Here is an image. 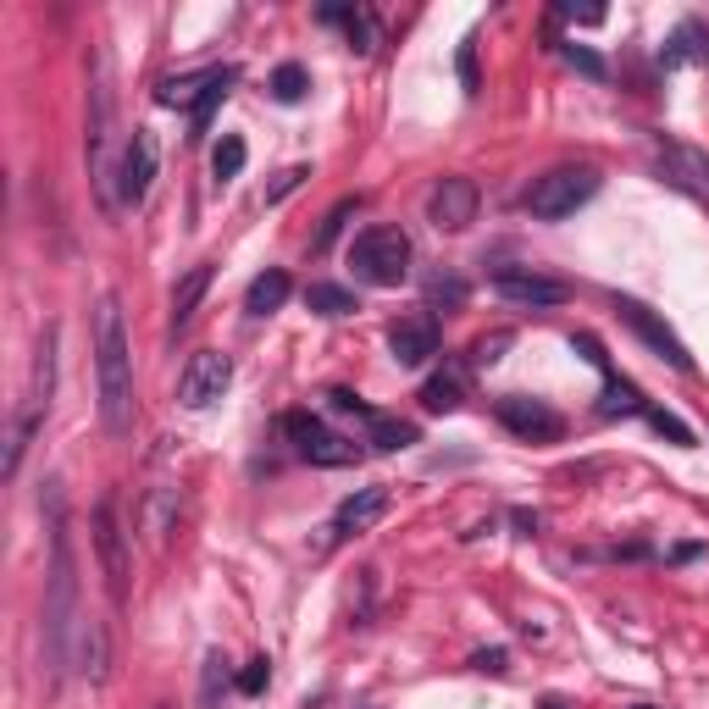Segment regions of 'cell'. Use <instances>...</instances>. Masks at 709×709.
Here are the masks:
<instances>
[{"instance_id":"cell-1","label":"cell","mask_w":709,"mask_h":709,"mask_svg":"<svg viewBox=\"0 0 709 709\" xmlns=\"http://www.w3.org/2000/svg\"><path fill=\"white\" fill-rule=\"evenodd\" d=\"M45 671L50 682L67 676L73 665V621H78V554H73V516L61 482H45Z\"/></svg>"},{"instance_id":"cell-2","label":"cell","mask_w":709,"mask_h":709,"mask_svg":"<svg viewBox=\"0 0 709 709\" xmlns=\"http://www.w3.org/2000/svg\"><path fill=\"white\" fill-rule=\"evenodd\" d=\"M95 383H100V427L111 438L133 433V349L122 327L117 294L95 305Z\"/></svg>"},{"instance_id":"cell-3","label":"cell","mask_w":709,"mask_h":709,"mask_svg":"<svg viewBox=\"0 0 709 709\" xmlns=\"http://www.w3.org/2000/svg\"><path fill=\"white\" fill-rule=\"evenodd\" d=\"M349 266L361 283L372 289H399L410 277V239L405 228H366L361 239L349 244Z\"/></svg>"},{"instance_id":"cell-4","label":"cell","mask_w":709,"mask_h":709,"mask_svg":"<svg viewBox=\"0 0 709 709\" xmlns=\"http://www.w3.org/2000/svg\"><path fill=\"white\" fill-rule=\"evenodd\" d=\"M593 194H599V172L593 167H554V172H543V178L532 183L527 211L538 222H560V217H571L577 205H588Z\"/></svg>"},{"instance_id":"cell-5","label":"cell","mask_w":709,"mask_h":709,"mask_svg":"<svg viewBox=\"0 0 709 709\" xmlns=\"http://www.w3.org/2000/svg\"><path fill=\"white\" fill-rule=\"evenodd\" d=\"M95 549H100V571H106L111 604H128V527H122V499L117 493H100L95 505Z\"/></svg>"},{"instance_id":"cell-6","label":"cell","mask_w":709,"mask_h":709,"mask_svg":"<svg viewBox=\"0 0 709 709\" xmlns=\"http://www.w3.org/2000/svg\"><path fill=\"white\" fill-rule=\"evenodd\" d=\"M283 433H289V444L300 449L311 466H333L338 471V466H355V460H361V449L349 444V438H338L333 427H322L311 410H289V416H283Z\"/></svg>"},{"instance_id":"cell-7","label":"cell","mask_w":709,"mask_h":709,"mask_svg":"<svg viewBox=\"0 0 709 709\" xmlns=\"http://www.w3.org/2000/svg\"><path fill=\"white\" fill-rule=\"evenodd\" d=\"M649 161H654V172H660L671 189H687V194H698V200H709V156H704V150L654 133V139H649Z\"/></svg>"},{"instance_id":"cell-8","label":"cell","mask_w":709,"mask_h":709,"mask_svg":"<svg viewBox=\"0 0 709 709\" xmlns=\"http://www.w3.org/2000/svg\"><path fill=\"white\" fill-rule=\"evenodd\" d=\"M493 416H499V427H510V433L527 438V444H554V438H565V416H560V410L543 405V399H527V394L493 399Z\"/></svg>"},{"instance_id":"cell-9","label":"cell","mask_w":709,"mask_h":709,"mask_svg":"<svg viewBox=\"0 0 709 709\" xmlns=\"http://www.w3.org/2000/svg\"><path fill=\"white\" fill-rule=\"evenodd\" d=\"M161 172V145L150 128H133V139L122 145V161H117V200L122 205H139L150 194V183H156Z\"/></svg>"},{"instance_id":"cell-10","label":"cell","mask_w":709,"mask_h":709,"mask_svg":"<svg viewBox=\"0 0 709 709\" xmlns=\"http://www.w3.org/2000/svg\"><path fill=\"white\" fill-rule=\"evenodd\" d=\"M228 383H233V361L217 355V349H200V355H189V366H183V377H178V399L189 410H205L228 394Z\"/></svg>"},{"instance_id":"cell-11","label":"cell","mask_w":709,"mask_h":709,"mask_svg":"<svg viewBox=\"0 0 709 709\" xmlns=\"http://www.w3.org/2000/svg\"><path fill=\"white\" fill-rule=\"evenodd\" d=\"M493 294L510 300V305H521V311H554V305L571 300V289H565L560 277H538V272H527V266L493 272Z\"/></svg>"},{"instance_id":"cell-12","label":"cell","mask_w":709,"mask_h":709,"mask_svg":"<svg viewBox=\"0 0 709 709\" xmlns=\"http://www.w3.org/2000/svg\"><path fill=\"white\" fill-rule=\"evenodd\" d=\"M615 311H621V322L632 327V333L643 338V344H649L654 355H665V361H671L676 372H693V355H687V344H682V338H676L671 327H665V322H660V316H654L643 300H632V294H615Z\"/></svg>"},{"instance_id":"cell-13","label":"cell","mask_w":709,"mask_h":709,"mask_svg":"<svg viewBox=\"0 0 709 709\" xmlns=\"http://www.w3.org/2000/svg\"><path fill=\"white\" fill-rule=\"evenodd\" d=\"M106 145H111V78H106V56H95V84H89V178L111 194Z\"/></svg>"},{"instance_id":"cell-14","label":"cell","mask_w":709,"mask_h":709,"mask_svg":"<svg viewBox=\"0 0 709 709\" xmlns=\"http://www.w3.org/2000/svg\"><path fill=\"white\" fill-rule=\"evenodd\" d=\"M427 217L438 233H466L477 222V183L471 178H438L427 194Z\"/></svg>"},{"instance_id":"cell-15","label":"cell","mask_w":709,"mask_h":709,"mask_svg":"<svg viewBox=\"0 0 709 709\" xmlns=\"http://www.w3.org/2000/svg\"><path fill=\"white\" fill-rule=\"evenodd\" d=\"M438 344H444V333H438V316L433 311L399 316V322L388 327V349H394L399 366H427L438 355Z\"/></svg>"},{"instance_id":"cell-16","label":"cell","mask_w":709,"mask_h":709,"mask_svg":"<svg viewBox=\"0 0 709 709\" xmlns=\"http://www.w3.org/2000/svg\"><path fill=\"white\" fill-rule=\"evenodd\" d=\"M50 394H56V327H45V333H39L34 377H28V394H23V416L45 421L50 416Z\"/></svg>"},{"instance_id":"cell-17","label":"cell","mask_w":709,"mask_h":709,"mask_svg":"<svg viewBox=\"0 0 709 709\" xmlns=\"http://www.w3.org/2000/svg\"><path fill=\"white\" fill-rule=\"evenodd\" d=\"M383 516H388V488H361V493H349L344 505L333 510V532H338V538H349V532L377 527Z\"/></svg>"},{"instance_id":"cell-18","label":"cell","mask_w":709,"mask_h":709,"mask_svg":"<svg viewBox=\"0 0 709 709\" xmlns=\"http://www.w3.org/2000/svg\"><path fill=\"white\" fill-rule=\"evenodd\" d=\"M322 23H338V28H344L355 56H372V50H377V17L366 12V6H349V0L338 6V0H333V6H322Z\"/></svg>"},{"instance_id":"cell-19","label":"cell","mask_w":709,"mask_h":709,"mask_svg":"<svg viewBox=\"0 0 709 709\" xmlns=\"http://www.w3.org/2000/svg\"><path fill=\"white\" fill-rule=\"evenodd\" d=\"M289 294H294L289 272H283V266H266V272L250 283V294H244V311H250V316H272Z\"/></svg>"},{"instance_id":"cell-20","label":"cell","mask_w":709,"mask_h":709,"mask_svg":"<svg viewBox=\"0 0 709 709\" xmlns=\"http://www.w3.org/2000/svg\"><path fill=\"white\" fill-rule=\"evenodd\" d=\"M78 649H84V676H89V682H106V676H111V637H106V621H95V615H89V621L78 626Z\"/></svg>"},{"instance_id":"cell-21","label":"cell","mask_w":709,"mask_h":709,"mask_svg":"<svg viewBox=\"0 0 709 709\" xmlns=\"http://www.w3.org/2000/svg\"><path fill=\"white\" fill-rule=\"evenodd\" d=\"M460 399H466L460 366H444V372H433L427 383H421V405L433 410V416H449V410H460Z\"/></svg>"},{"instance_id":"cell-22","label":"cell","mask_w":709,"mask_h":709,"mask_svg":"<svg viewBox=\"0 0 709 709\" xmlns=\"http://www.w3.org/2000/svg\"><path fill=\"white\" fill-rule=\"evenodd\" d=\"M660 61H665V67H676V61H709V23L687 17V23L671 34V45L660 50Z\"/></svg>"},{"instance_id":"cell-23","label":"cell","mask_w":709,"mask_h":709,"mask_svg":"<svg viewBox=\"0 0 709 709\" xmlns=\"http://www.w3.org/2000/svg\"><path fill=\"white\" fill-rule=\"evenodd\" d=\"M205 289H211V266L200 261V266H189V277L172 289V327H189V322H194V311H200Z\"/></svg>"},{"instance_id":"cell-24","label":"cell","mask_w":709,"mask_h":709,"mask_svg":"<svg viewBox=\"0 0 709 709\" xmlns=\"http://www.w3.org/2000/svg\"><path fill=\"white\" fill-rule=\"evenodd\" d=\"M416 438H421L416 421H399V416H372L366 421V444L383 449V455H399V449H410Z\"/></svg>"},{"instance_id":"cell-25","label":"cell","mask_w":709,"mask_h":709,"mask_svg":"<svg viewBox=\"0 0 709 709\" xmlns=\"http://www.w3.org/2000/svg\"><path fill=\"white\" fill-rule=\"evenodd\" d=\"M233 84H239V67H217V73H211L205 95L194 100V111H189V117H194V139H200V133L211 128V117H217V106L228 100V89H233Z\"/></svg>"},{"instance_id":"cell-26","label":"cell","mask_w":709,"mask_h":709,"mask_svg":"<svg viewBox=\"0 0 709 709\" xmlns=\"http://www.w3.org/2000/svg\"><path fill=\"white\" fill-rule=\"evenodd\" d=\"M211 73H217V67H200V73H183V78H161L156 100H161V106H183V111H194V100L205 95Z\"/></svg>"},{"instance_id":"cell-27","label":"cell","mask_w":709,"mask_h":709,"mask_svg":"<svg viewBox=\"0 0 709 709\" xmlns=\"http://www.w3.org/2000/svg\"><path fill=\"white\" fill-rule=\"evenodd\" d=\"M266 89H272V100H283V106H300V100L311 95V73H305L300 61H283Z\"/></svg>"},{"instance_id":"cell-28","label":"cell","mask_w":709,"mask_h":709,"mask_svg":"<svg viewBox=\"0 0 709 709\" xmlns=\"http://www.w3.org/2000/svg\"><path fill=\"white\" fill-rule=\"evenodd\" d=\"M244 161H250V145H244L239 133H222V145L211 150V172H217V183H233L244 172Z\"/></svg>"},{"instance_id":"cell-29","label":"cell","mask_w":709,"mask_h":709,"mask_svg":"<svg viewBox=\"0 0 709 709\" xmlns=\"http://www.w3.org/2000/svg\"><path fill=\"white\" fill-rule=\"evenodd\" d=\"M305 305H311V311H322V316L361 311V300H355L349 289H338V283H311V289H305Z\"/></svg>"},{"instance_id":"cell-30","label":"cell","mask_w":709,"mask_h":709,"mask_svg":"<svg viewBox=\"0 0 709 709\" xmlns=\"http://www.w3.org/2000/svg\"><path fill=\"white\" fill-rule=\"evenodd\" d=\"M222 693H228V660L211 649V654H205V665H200V704H205V709H217Z\"/></svg>"},{"instance_id":"cell-31","label":"cell","mask_w":709,"mask_h":709,"mask_svg":"<svg viewBox=\"0 0 709 709\" xmlns=\"http://www.w3.org/2000/svg\"><path fill=\"white\" fill-rule=\"evenodd\" d=\"M355 211H361V200H338L333 211H327V217H322V228H316L311 250H316V255H322V250H333V239H338V233H344V222L355 217Z\"/></svg>"},{"instance_id":"cell-32","label":"cell","mask_w":709,"mask_h":709,"mask_svg":"<svg viewBox=\"0 0 709 709\" xmlns=\"http://www.w3.org/2000/svg\"><path fill=\"white\" fill-rule=\"evenodd\" d=\"M637 410H649L643 399H637V388L610 377V388H604V399H599V416H637Z\"/></svg>"},{"instance_id":"cell-33","label":"cell","mask_w":709,"mask_h":709,"mask_svg":"<svg viewBox=\"0 0 709 709\" xmlns=\"http://www.w3.org/2000/svg\"><path fill=\"white\" fill-rule=\"evenodd\" d=\"M643 416H649V427H654L660 438H671L676 449H693V427H687L682 416H671V410H660V405H649Z\"/></svg>"},{"instance_id":"cell-34","label":"cell","mask_w":709,"mask_h":709,"mask_svg":"<svg viewBox=\"0 0 709 709\" xmlns=\"http://www.w3.org/2000/svg\"><path fill=\"white\" fill-rule=\"evenodd\" d=\"M466 294H471L466 277H455V272H449V277L438 272L433 283H427V305H449V311H460V305H466Z\"/></svg>"},{"instance_id":"cell-35","label":"cell","mask_w":709,"mask_h":709,"mask_svg":"<svg viewBox=\"0 0 709 709\" xmlns=\"http://www.w3.org/2000/svg\"><path fill=\"white\" fill-rule=\"evenodd\" d=\"M565 61H571V67H577L582 78H593V84H604V78H610V67H604V56H593V50H588V45H577V39L565 45Z\"/></svg>"},{"instance_id":"cell-36","label":"cell","mask_w":709,"mask_h":709,"mask_svg":"<svg viewBox=\"0 0 709 709\" xmlns=\"http://www.w3.org/2000/svg\"><path fill=\"white\" fill-rule=\"evenodd\" d=\"M266 687H272V660L261 654V660H250V665L239 671V693H244V698H261Z\"/></svg>"},{"instance_id":"cell-37","label":"cell","mask_w":709,"mask_h":709,"mask_svg":"<svg viewBox=\"0 0 709 709\" xmlns=\"http://www.w3.org/2000/svg\"><path fill=\"white\" fill-rule=\"evenodd\" d=\"M327 405H333L338 416H355L361 427L377 416V410H372V405H361V394H349V388H327Z\"/></svg>"},{"instance_id":"cell-38","label":"cell","mask_w":709,"mask_h":709,"mask_svg":"<svg viewBox=\"0 0 709 709\" xmlns=\"http://www.w3.org/2000/svg\"><path fill=\"white\" fill-rule=\"evenodd\" d=\"M305 178H311V167H283V172H277V178L272 183H266V205H277V200H289V194L294 189H300V183Z\"/></svg>"},{"instance_id":"cell-39","label":"cell","mask_w":709,"mask_h":709,"mask_svg":"<svg viewBox=\"0 0 709 709\" xmlns=\"http://www.w3.org/2000/svg\"><path fill=\"white\" fill-rule=\"evenodd\" d=\"M455 67H460V84H466V95H482V73H477V39H466V45H460Z\"/></svg>"},{"instance_id":"cell-40","label":"cell","mask_w":709,"mask_h":709,"mask_svg":"<svg viewBox=\"0 0 709 709\" xmlns=\"http://www.w3.org/2000/svg\"><path fill=\"white\" fill-rule=\"evenodd\" d=\"M505 349H510V333H488V338H477V344H471V366H493L499 355H505Z\"/></svg>"},{"instance_id":"cell-41","label":"cell","mask_w":709,"mask_h":709,"mask_svg":"<svg viewBox=\"0 0 709 709\" xmlns=\"http://www.w3.org/2000/svg\"><path fill=\"white\" fill-rule=\"evenodd\" d=\"M471 671H482V676H505V671H510V654H505V649H477V654H471Z\"/></svg>"},{"instance_id":"cell-42","label":"cell","mask_w":709,"mask_h":709,"mask_svg":"<svg viewBox=\"0 0 709 709\" xmlns=\"http://www.w3.org/2000/svg\"><path fill=\"white\" fill-rule=\"evenodd\" d=\"M543 709H571V704H565V698H543Z\"/></svg>"},{"instance_id":"cell-43","label":"cell","mask_w":709,"mask_h":709,"mask_svg":"<svg viewBox=\"0 0 709 709\" xmlns=\"http://www.w3.org/2000/svg\"><path fill=\"white\" fill-rule=\"evenodd\" d=\"M626 709H654V704H626Z\"/></svg>"}]
</instances>
